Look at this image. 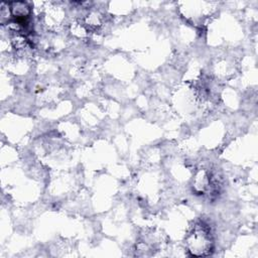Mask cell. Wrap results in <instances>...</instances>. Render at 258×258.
<instances>
[{
  "label": "cell",
  "instance_id": "6da1fadb",
  "mask_svg": "<svg viewBox=\"0 0 258 258\" xmlns=\"http://www.w3.org/2000/svg\"><path fill=\"white\" fill-rule=\"evenodd\" d=\"M187 251L192 256H208L213 251L214 241L209 225L204 222L194 224L185 237Z\"/></svg>",
  "mask_w": 258,
  "mask_h": 258
}]
</instances>
